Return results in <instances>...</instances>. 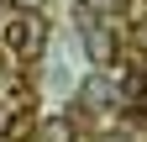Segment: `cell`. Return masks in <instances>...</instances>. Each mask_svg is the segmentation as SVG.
<instances>
[{"instance_id":"1","label":"cell","mask_w":147,"mask_h":142,"mask_svg":"<svg viewBox=\"0 0 147 142\" xmlns=\"http://www.w3.org/2000/svg\"><path fill=\"white\" fill-rule=\"evenodd\" d=\"M42 42H47V21H42V11H16L11 21H5V47L16 53V58H42Z\"/></svg>"},{"instance_id":"2","label":"cell","mask_w":147,"mask_h":142,"mask_svg":"<svg viewBox=\"0 0 147 142\" xmlns=\"http://www.w3.org/2000/svg\"><path fill=\"white\" fill-rule=\"evenodd\" d=\"M84 53H89V63L100 68H116V58H121V37H116V26L110 21H84Z\"/></svg>"},{"instance_id":"3","label":"cell","mask_w":147,"mask_h":142,"mask_svg":"<svg viewBox=\"0 0 147 142\" xmlns=\"http://www.w3.org/2000/svg\"><path fill=\"white\" fill-rule=\"evenodd\" d=\"M37 142H79V126H74V116H47L42 126H37Z\"/></svg>"},{"instance_id":"4","label":"cell","mask_w":147,"mask_h":142,"mask_svg":"<svg viewBox=\"0 0 147 142\" xmlns=\"http://www.w3.org/2000/svg\"><path fill=\"white\" fill-rule=\"evenodd\" d=\"M16 5H21V11H42V0H16Z\"/></svg>"},{"instance_id":"5","label":"cell","mask_w":147,"mask_h":142,"mask_svg":"<svg viewBox=\"0 0 147 142\" xmlns=\"http://www.w3.org/2000/svg\"><path fill=\"white\" fill-rule=\"evenodd\" d=\"M74 5H89V0H74Z\"/></svg>"}]
</instances>
